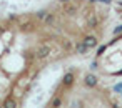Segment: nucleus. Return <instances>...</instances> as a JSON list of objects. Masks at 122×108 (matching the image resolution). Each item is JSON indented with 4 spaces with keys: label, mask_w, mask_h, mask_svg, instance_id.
Masks as SVG:
<instances>
[{
    "label": "nucleus",
    "mask_w": 122,
    "mask_h": 108,
    "mask_svg": "<svg viewBox=\"0 0 122 108\" xmlns=\"http://www.w3.org/2000/svg\"><path fill=\"white\" fill-rule=\"evenodd\" d=\"M50 53H52V47L49 45H42L37 48V58H47Z\"/></svg>",
    "instance_id": "nucleus-1"
},
{
    "label": "nucleus",
    "mask_w": 122,
    "mask_h": 108,
    "mask_svg": "<svg viewBox=\"0 0 122 108\" xmlns=\"http://www.w3.org/2000/svg\"><path fill=\"white\" fill-rule=\"evenodd\" d=\"M84 43H85V45H87L89 48H94V47H97V45H99L97 38H95V37H92V35L85 37V38H84Z\"/></svg>",
    "instance_id": "nucleus-2"
},
{
    "label": "nucleus",
    "mask_w": 122,
    "mask_h": 108,
    "mask_svg": "<svg viewBox=\"0 0 122 108\" xmlns=\"http://www.w3.org/2000/svg\"><path fill=\"white\" fill-rule=\"evenodd\" d=\"M85 83H87L89 86H95V85H97V76L92 75V73H89V75L85 76Z\"/></svg>",
    "instance_id": "nucleus-3"
},
{
    "label": "nucleus",
    "mask_w": 122,
    "mask_h": 108,
    "mask_svg": "<svg viewBox=\"0 0 122 108\" xmlns=\"http://www.w3.org/2000/svg\"><path fill=\"white\" fill-rule=\"evenodd\" d=\"M87 50H89V47H87V45H85L84 42H82V43H77V45H75V52H77V53H82V55H84V53H85Z\"/></svg>",
    "instance_id": "nucleus-4"
},
{
    "label": "nucleus",
    "mask_w": 122,
    "mask_h": 108,
    "mask_svg": "<svg viewBox=\"0 0 122 108\" xmlns=\"http://www.w3.org/2000/svg\"><path fill=\"white\" fill-rule=\"evenodd\" d=\"M72 81H74V75H72V73H67V75L64 76V83H65V85H70Z\"/></svg>",
    "instance_id": "nucleus-5"
},
{
    "label": "nucleus",
    "mask_w": 122,
    "mask_h": 108,
    "mask_svg": "<svg viewBox=\"0 0 122 108\" xmlns=\"http://www.w3.org/2000/svg\"><path fill=\"white\" fill-rule=\"evenodd\" d=\"M60 105H62V100H60V98H54V100H52V106H54V108H59Z\"/></svg>",
    "instance_id": "nucleus-6"
},
{
    "label": "nucleus",
    "mask_w": 122,
    "mask_h": 108,
    "mask_svg": "<svg viewBox=\"0 0 122 108\" xmlns=\"http://www.w3.org/2000/svg\"><path fill=\"white\" fill-rule=\"evenodd\" d=\"M5 108H15V101L9 98V100L5 101Z\"/></svg>",
    "instance_id": "nucleus-7"
},
{
    "label": "nucleus",
    "mask_w": 122,
    "mask_h": 108,
    "mask_svg": "<svg viewBox=\"0 0 122 108\" xmlns=\"http://www.w3.org/2000/svg\"><path fill=\"white\" fill-rule=\"evenodd\" d=\"M105 48H107V47H100V48H99V53H97V55H102V53H104V50H105Z\"/></svg>",
    "instance_id": "nucleus-8"
},
{
    "label": "nucleus",
    "mask_w": 122,
    "mask_h": 108,
    "mask_svg": "<svg viewBox=\"0 0 122 108\" xmlns=\"http://www.w3.org/2000/svg\"><path fill=\"white\" fill-rule=\"evenodd\" d=\"M90 68H92V70H95V68H97V63H95V62H92V65H90Z\"/></svg>",
    "instance_id": "nucleus-9"
},
{
    "label": "nucleus",
    "mask_w": 122,
    "mask_h": 108,
    "mask_svg": "<svg viewBox=\"0 0 122 108\" xmlns=\"http://www.w3.org/2000/svg\"><path fill=\"white\" fill-rule=\"evenodd\" d=\"M114 32H115V33H119V32H122V25H120V27H117V28H115Z\"/></svg>",
    "instance_id": "nucleus-10"
},
{
    "label": "nucleus",
    "mask_w": 122,
    "mask_h": 108,
    "mask_svg": "<svg viewBox=\"0 0 122 108\" xmlns=\"http://www.w3.org/2000/svg\"><path fill=\"white\" fill-rule=\"evenodd\" d=\"M119 75H122V72H119Z\"/></svg>",
    "instance_id": "nucleus-11"
},
{
    "label": "nucleus",
    "mask_w": 122,
    "mask_h": 108,
    "mask_svg": "<svg viewBox=\"0 0 122 108\" xmlns=\"http://www.w3.org/2000/svg\"><path fill=\"white\" fill-rule=\"evenodd\" d=\"M0 108H2V105H0Z\"/></svg>",
    "instance_id": "nucleus-12"
}]
</instances>
